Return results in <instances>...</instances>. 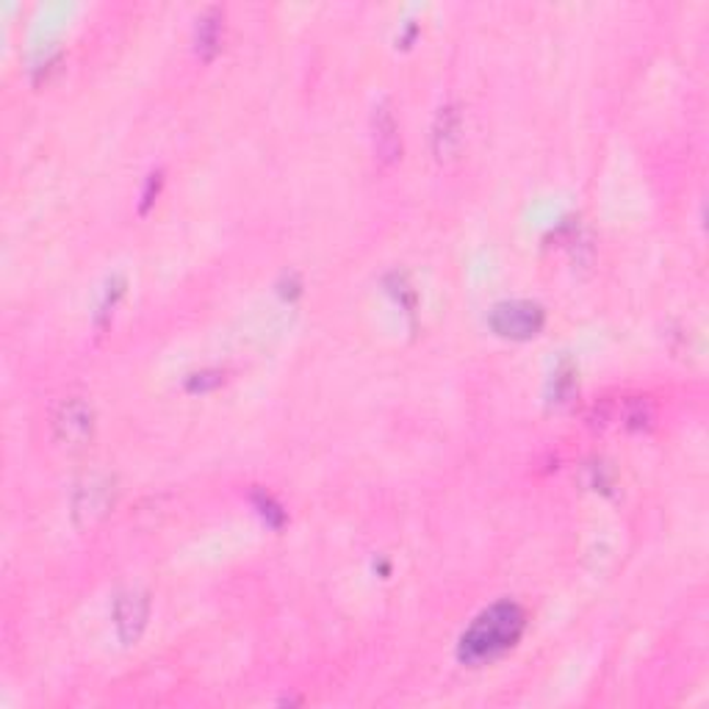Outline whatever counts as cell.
Listing matches in <instances>:
<instances>
[{"label":"cell","mask_w":709,"mask_h":709,"mask_svg":"<svg viewBox=\"0 0 709 709\" xmlns=\"http://www.w3.org/2000/svg\"><path fill=\"white\" fill-rule=\"evenodd\" d=\"M114 620H117V629L125 643L137 640L139 632L144 629V620H148V598L139 596V593L119 596L117 607H114Z\"/></svg>","instance_id":"obj_3"},{"label":"cell","mask_w":709,"mask_h":709,"mask_svg":"<svg viewBox=\"0 0 709 709\" xmlns=\"http://www.w3.org/2000/svg\"><path fill=\"white\" fill-rule=\"evenodd\" d=\"M526 627V615L519 604L502 602L485 609L461 638V660L468 665H485L508 654L521 640Z\"/></svg>","instance_id":"obj_1"},{"label":"cell","mask_w":709,"mask_h":709,"mask_svg":"<svg viewBox=\"0 0 709 709\" xmlns=\"http://www.w3.org/2000/svg\"><path fill=\"white\" fill-rule=\"evenodd\" d=\"M491 330L497 336L513 338V341H524V338L538 336L546 325L544 307L535 302H502L491 311Z\"/></svg>","instance_id":"obj_2"},{"label":"cell","mask_w":709,"mask_h":709,"mask_svg":"<svg viewBox=\"0 0 709 709\" xmlns=\"http://www.w3.org/2000/svg\"><path fill=\"white\" fill-rule=\"evenodd\" d=\"M374 144L383 153V159H396V153H399V133H396V123L388 114V108H377V117H374Z\"/></svg>","instance_id":"obj_4"}]
</instances>
